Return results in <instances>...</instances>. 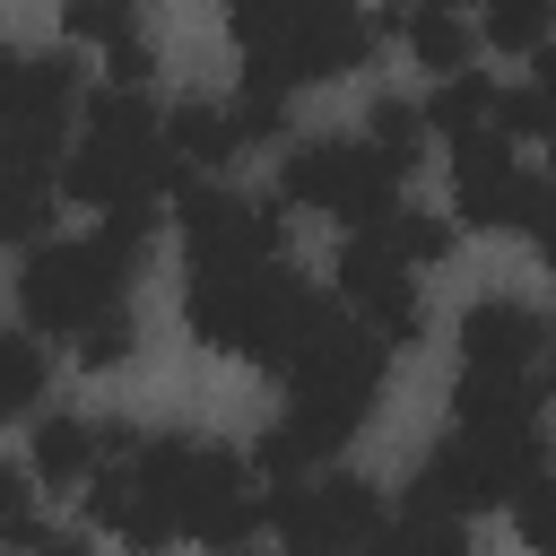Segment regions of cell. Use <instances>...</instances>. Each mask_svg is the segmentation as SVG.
<instances>
[{
  "label": "cell",
  "instance_id": "cell-4",
  "mask_svg": "<svg viewBox=\"0 0 556 556\" xmlns=\"http://www.w3.org/2000/svg\"><path fill=\"white\" fill-rule=\"evenodd\" d=\"M174 156H165V130H156V113H148V87H96L87 96V139H78V156L61 148V165H52V182L78 200V208H113V200H156V191H174Z\"/></svg>",
  "mask_w": 556,
  "mask_h": 556
},
{
  "label": "cell",
  "instance_id": "cell-26",
  "mask_svg": "<svg viewBox=\"0 0 556 556\" xmlns=\"http://www.w3.org/2000/svg\"><path fill=\"white\" fill-rule=\"evenodd\" d=\"M226 113H235V139H243V148H252V139H287V96H278V87H252V78H243V96H235Z\"/></svg>",
  "mask_w": 556,
  "mask_h": 556
},
{
  "label": "cell",
  "instance_id": "cell-1",
  "mask_svg": "<svg viewBox=\"0 0 556 556\" xmlns=\"http://www.w3.org/2000/svg\"><path fill=\"white\" fill-rule=\"evenodd\" d=\"M278 374H287V417H278V426H287L313 460H330V452L374 417L382 374H391V348H382L356 313L339 321V313L321 304V313L304 321V339L287 348V365H278Z\"/></svg>",
  "mask_w": 556,
  "mask_h": 556
},
{
  "label": "cell",
  "instance_id": "cell-18",
  "mask_svg": "<svg viewBox=\"0 0 556 556\" xmlns=\"http://www.w3.org/2000/svg\"><path fill=\"white\" fill-rule=\"evenodd\" d=\"M52 226V174L0 156V243H35Z\"/></svg>",
  "mask_w": 556,
  "mask_h": 556
},
{
  "label": "cell",
  "instance_id": "cell-15",
  "mask_svg": "<svg viewBox=\"0 0 556 556\" xmlns=\"http://www.w3.org/2000/svg\"><path fill=\"white\" fill-rule=\"evenodd\" d=\"M400 35H408V52H417V70H460L469 52H478V26L452 9V0H417V9H400Z\"/></svg>",
  "mask_w": 556,
  "mask_h": 556
},
{
  "label": "cell",
  "instance_id": "cell-19",
  "mask_svg": "<svg viewBox=\"0 0 556 556\" xmlns=\"http://www.w3.org/2000/svg\"><path fill=\"white\" fill-rule=\"evenodd\" d=\"M365 547H391V556H460L469 547V513H434V504H408L391 530H374Z\"/></svg>",
  "mask_w": 556,
  "mask_h": 556
},
{
  "label": "cell",
  "instance_id": "cell-7",
  "mask_svg": "<svg viewBox=\"0 0 556 556\" xmlns=\"http://www.w3.org/2000/svg\"><path fill=\"white\" fill-rule=\"evenodd\" d=\"M70 96H78L70 52H9L0 43V156L52 174L61 139H70Z\"/></svg>",
  "mask_w": 556,
  "mask_h": 556
},
{
  "label": "cell",
  "instance_id": "cell-14",
  "mask_svg": "<svg viewBox=\"0 0 556 556\" xmlns=\"http://www.w3.org/2000/svg\"><path fill=\"white\" fill-rule=\"evenodd\" d=\"M156 130H165V156H174L182 174H200V165H226V156L243 148V139H235V113H226V104H208V96H200V104H174Z\"/></svg>",
  "mask_w": 556,
  "mask_h": 556
},
{
  "label": "cell",
  "instance_id": "cell-9",
  "mask_svg": "<svg viewBox=\"0 0 556 556\" xmlns=\"http://www.w3.org/2000/svg\"><path fill=\"white\" fill-rule=\"evenodd\" d=\"M261 530H278L287 547L321 556V547H365L382 530V504L365 478H287L278 495H261Z\"/></svg>",
  "mask_w": 556,
  "mask_h": 556
},
{
  "label": "cell",
  "instance_id": "cell-28",
  "mask_svg": "<svg viewBox=\"0 0 556 556\" xmlns=\"http://www.w3.org/2000/svg\"><path fill=\"white\" fill-rule=\"evenodd\" d=\"M148 70H156V52H148V35H139V17H130V26L104 43V78H113V87H148Z\"/></svg>",
  "mask_w": 556,
  "mask_h": 556
},
{
  "label": "cell",
  "instance_id": "cell-12",
  "mask_svg": "<svg viewBox=\"0 0 556 556\" xmlns=\"http://www.w3.org/2000/svg\"><path fill=\"white\" fill-rule=\"evenodd\" d=\"M547 348V321L513 295H486L460 313V365H486V374H530Z\"/></svg>",
  "mask_w": 556,
  "mask_h": 556
},
{
  "label": "cell",
  "instance_id": "cell-16",
  "mask_svg": "<svg viewBox=\"0 0 556 556\" xmlns=\"http://www.w3.org/2000/svg\"><path fill=\"white\" fill-rule=\"evenodd\" d=\"M486 96H495V78H486V70H469V61H460V70H443V87L417 104L426 139H460V130H478V122H486Z\"/></svg>",
  "mask_w": 556,
  "mask_h": 556
},
{
  "label": "cell",
  "instance_id": "cell-13",
  "mask_svg": "<svg viewBox=\"0 0 556 556\" xmlns=\"http://www.w3.org/2000/svg\"><path fill=\"white\" fill-rule=\"evenodd\" d=\"M547 400V374H486V365H460V391H452V417L460 426H530Z\"/></svg>",
  "mask_w": 556,
  "mask_h": 556
},
{
  "label": "cell",
  "instance_id": "cell-17",
  "mask_svg": "<svg viewBox=\"0 0 556 556\" xmlns=\"http://www.w3.org/2000/svg\"><path fill=\"white\" fill-rule=\"evenodd\" d=\"M96 452H104V434H96L87 417H43V426H35V478H43V486H78V478L96 469Z\"/></svg>",
  "mask_w": 556,
  "mask_h": 556
},
{
  "label": "cell",
  "instance_id": "cell-11",
  "mask_svg": "<svg viewBox=\"0 0 556 556\" xmlns=\"http://www.w3.org/2000/svg\"><path fill=\"white\" fill-rule=\"evenodd\" d=\"M174 217H182V235H191V261H269V252H287L278 208H261V200H243V191H226V182L174 174Z\"/></svg>",
  "mask_w": 556,
  "mask_h": 556
},
{
  "label": "cell",
  "instance_id": "cell-23",
  "mask_svg": "<svg viewBox=\"0 0 556 556\" xmlns=\"http://www.w3.org/2000/svg\"><path fill=\"white\" fill-rule=\"evenodd\" d=\"M382 243L417 269V261H443V252H452V226H443V217H417V208H391V217H382Z\"/></svg>",
  "mask_w": 556,
  "mask_h": 556
},
{
  "label": "cell",
  "instance_id": "cell-21",
  "mask_svg": "<svg viewBox=\"0 0 556 556\" xmlns=\"http://www.w3.org/2000/svg\"><path fill=\"white\" fill-rule=\"evenodd\" d=\"M43 374H52V365H43V348H35L26 330L0 339V417H26V408L43 400Z\"/></svg>",
  "mask_w": 556,
  "mask_h": 556
},
{
  "label": "cell",
  "instance_id": "cell-3",
  "mask_svg": "<svg viewBox=\"0 0 556 556\" xmlns=\"http://www.w3.org/2000/svg\"><path fill=\"white\" fill-rule=\"evenodd\" d=\"M148 235H156V200H113L96 235H78V243H43V252L26 261V278H17L26 330L70 339L87 313L122 304V295H130V269H139V252H148Z\"/></svg>",
  "mask_w": 556,
  "mask_h": 556
},
{
  "label": "cell",
  "instance_id": "cell-8",
  "mask_svg": "<svg viewBox=\"0 0 556 556\" xmlns=\"http://www.w3.org/2000/svg\"><path fill=\"white\" fill-rule=\"evenodd\" d=\"M252 530H261L252 460H235V452H217V443H182V469H174V539L243 547Z\"/></svg>",
  "mask_w": 556,
  "mask_h": 556
},
{
  "label": "cell",
  "instance_id": "cell-20",
  "mask_svg": "<svg viewBox=\"0 0 556 556\" xmlns=\"http://www.w3.org/2000/svg\"><path fill=\"white\" fill-rule=\"evenodd\" d=\"M130 339H139L130 304H104V313H87V321L70 330V365H78V374H113V365L130 356Z\"/></svg>",
  "mask_w": 556,
  "mask_h": 556
},
{
  "label": "cell",
  "instance_id": "cell-27",
  "mask_svg": "<svg viewBox=\"0 0 556 556\" xmlns=\"http://www.w3.org/2000/svg\"><path fill=\"white\" fill-rule=\"evenodd\" d=\"M130 17H139V0H61V26H70L78 43H113Z\"/></svg>",
  "mask_w": 556,
  "mask_h": 556
},
{
  "label": "cell",
  "instance_id": "cell-25",
  "mask_svg": "<svg viewBox=\"0 0 556 556\" xmlns=\"http://www.w3.org/2000/svg\"><path fill=\"white\" fill-rule=\"evenodd\" d=\"M486 130L495 139H539L547 130V96L539 87H495L486 96Z\"/></svg>",
  "mask_w": 556,
  "mask_h": 556
},
{
  "label": "cell",
  "instance_id": "cell-22",
  "mask_svg": "<svg viewBox=\"0 0 556 556\" xmlns=\"http://www.w3.org/2000/svg\"><path fill=\"white\" fill-rule=\"evenodd\" d=\"M365 139H374V148H382L400 174H417V156H426V122H417V104H400V96L365 113Z\"/></svg>",
  "mask_w": 556,
  "mask_h": 556
},
{
  "label": "cell",
  "instance_id": "cell-6",
  "mask_svg": "<svg viewBox=\"0 0 556 556\" xmlns=\"http://www.w3.org/2000/svg\"><path fill=\"white\" fill-rule=\"evenodd\" d=\"M452 208H460V226H504V235H530V243L547 235V182L486 122L452 139Z\"/></svg>",
  "mask_w": 556,
  "mask_h": 556
},
{
  "label": "cell",
  "instance_id": "cell-5",
  "mask_svg": "<svg viewBox=\"0 0 556 556\" xmlns=\"http://www.w3.org/2000/svg\"><path fill=\"white\" fill-rule=\"evenodd\" d=\"M400 165L374 148V139H304V148H287V165H278V191L295 200V208H330L339 226H382L391 208H400Z\"/></svg>",
  "mask_w": 556,
  "mask_h": 556
},
{
  "label": "cell",
  "instance_id": "cell-24",
  "mask_svg": "<svg viewBox=\"0 0 556 556\" xmlns=\"http://www.w3.org/2000/svg\"><path fill=\"white\" fill-rule=\"evenodd\" d=\"M547 35V0H486V43L495 52H539Z\"/></svg>",
  "mask_w": 556,
  "mask_h": 556
},
{
  "label": "cell",
  "instance_id": "cell-2",
  "mask_svg": "<svg viewBox=\"0 0 556 556\" xmlns=\"http://www.w3.org/2000/svg\"><path fill=\"white\" fill-rule=\"evenodd\" d=\"M313 313H321V295L287 269V252H269V261H191L182 321L226 356H252V365L278 374Z\"/></svg>",
  "mask_w": 556,
  "mask_h": 556
},
{
  "label": "cell",
  "instance_id": "cell-29",
  "mask_svg": "<svg viewBox=\"0 0 556 556\" xmlns=\"http://www.w3.org/2000/svg\"><path fill=\"white\" fill-rule=\"evenodd\" d=\"M26 513H35V486L0 460V539H17V530H26Z\"/></svg>",
  "mask_w": 556,
  "mask_h": 556
},
{
  "label": "cell",
  "instance_id": "cell-10",
  "mask_svg": "<svg viewBox=\"0 0 556 556\" xmlns=\"http://www.w3.org/2000/svg\"><path fill=\"white\" fill-rule=\"evenodd\" d=\"M339 295H348V313H356L382 348H408V339L426 330V304H417V287H408V261L382 243V226H348Z\"/></svg>",
  "mask_w": 556,
  "mask_h": 556
}]
</instances>
